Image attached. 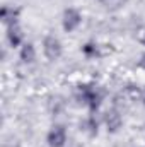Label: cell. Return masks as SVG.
Instances as JSON below:
<instances>
[{
  "instance_id": "1",
  "label": "cell",
  "mask_w": 145,
  "mask_h": 147,
  "mask_svg": "<svg viewBox=\"0 0 145 147\" xmlns=\"http://www.w3.org/2000/svg\"><path fill=\"white\" fill-rule=\"evenodd\" d=\"M75 98L79 101L80 106H84L85 110H89V113H96L101 108L103 99H104V91L97 86V84H80L77 87Z\"/></svg>"
},
{
  "instance_id": "2",
  "label": "cell",
  "mask_w": 145,
  "mask_h": 147,
  "mask_svg": "<svg viewBox=\"0 0 145 147\" xmlns=\"http://www.w3.org/2000/svg\"><path fill=\"white\" fill-rule=\"evenodd\" d=\"M43 55L50 60V62H55L58 60L62 55H63V45L62 41L53 34H48V36L43 38Z\"/></svg>"
},
{
  "instance_id": "3",
  "label": "cell",
  "mask_w": 145,
  "mask_h": 147,
  "mask_svg": "<svg viewBox=\"0 0 145 147\" xmlns=\"http://www.w3.org/2000/svg\"><path fill=\"white\" fill-rule=\"evenodd\" d=\"M82 12L75 7H68L63 10V16H62V28L65 33H73L80 28L82 24Z\"/></svg>"
},
{
  "instance_id": "4",
  "label": "cell",
  "mask_w": 145,
  "mask_h": 147,
  "mask_svg": "<svg viewBox=\"0 0 145 147\" xmlns=\"http://www.w3.org/2000/svg\"><path fill=\"white\" fill-rule=\"evenodd\" d=\"M67 128L63 125H53L46 135V142L50 147H65L67 144Z\"/></svg>"
},
{
  "instance_id": "5",
  "label": "cell",
  "mask_w": 145,
  "mask_h": 147,
  "mask_svg": "<svg viewBox=\"0 0 145 147\" xmlns=\"http://www.w3.org/2000/svg\"><path fill=\"white\" fill-rule=\"evenodd\" d=\"M103 123H104V127H106L108 132L114 134V132H118L123 127V116H121V113L116 110V108H111V110H108L104 113Z\"/></svg>"
},
{
  "instance_id": "6",
  "label": "cell",
  "mask_w": 145,
  "mask_h": 147,
  "mask_svg": "<svg viewBox=\"0 0 145 147\" xmlns=\"http://www.w3.org/2000/svg\"><path fill=\"white\" fill-rule=\"evenodd\" d=\"M79 128H80V132H82L84 135H87V137H96V135L99 134V121H97V118H96V113H91V115H87L85 118H82L80 123H79Z\"/></svg>"
},
{
  "instance_id": "7",
  "label": "cell",
  "mask_w": 145,
  "mask_h": 147,
  "mask_svg": "<svg viewBox=\"0 0 145 147\" xmlns=\"http://www.w3.org/2000/svg\"><path fill=\"white\" fill-rule=\"evenodd\" d=\"M0 19L2 22L9 28V26H14V24H19V19H21V9L15 7V5H3L2 10H0Z\"/></svg>"
},
{
  "instance_id": "8",
  "label": "cell",
  "mask_w": 145,
  "mask_h": 147,
  "mask_svg": "<svg viewBox=\"0 0 145 147\" xmlns=\"http://www.w3.org/2000/svg\"><path fill=\"white\" fill-rule=\"evenodd\" d=\"M5 38H7L9 46H12V48H21L26 43L24 41V33H22V29H21L19 24L9 26L7 28V33H5Z\"/></svg>"
},
{
  "instance_id": "9",
  "label": "cell",
  "mask_w": 145,
  "mask_h": 147,
  "mask_svg": "<svg viewBox=\"0 0 145 147\" xmlns=\"http://www.w3.org/2000/svg\"><path fill=\"white\" fill-rule=\"evenodd\" d=\"M36 48H34V45L33 43H29V41H26L21 48H19V60L22 62V63H33L34 60H36Z\"/></svg>"
},
{
  "instance_id": "10",
  "label": "cell",
  "mask_w": 145,
  "mask_h": 147,
  "mask_svg": "<svg viewBox=\"0 0 145 147\" xmlns=\"http://www.w3.org/2000/svg\"><path fill=\"white\" fill-rule=\"evenodd\" d=\"M80 51H82V55H84L85 58L92 60V58H97V57L101 55V46H99L96 41H87V43L82 45Z\"/></svg>"
},
{
  "instance_id": "11",
  "label": "cell",
  "mask_w": 145,
  "mask_h": 147,
  "mask_svg": "<svg viewBox=\"0 0 145 147\" xmlns=\"http://www.w3.org/2000/svg\"><path fill=\"white\" fill-rule=\"evenodd\" d=\"M125 92H126V96H128L130 99H138V98H142V89H140L138 86H135V84H130V86L125 89Z\"/></svg>"
},
{
  "instance_id": "12",
  "label": "cell",
  "mask_w": 145,
  "mask_h": 147,
  "mask_svg": "<svg viewBox=\"0 0 145 147\" xmlns=\"http://www.w3.org/2000/svg\"><path fill=\"white\" fill-rule=\"evenodd\" d=\"M99 3H103L104 7H119V5H123L126 0H97Z\"/></svg>"
},
{
  "instance_id": "13",
  "label": "cell",
  "mask_w": 145,
  "mask_h": 147,
  "mask_svg": "<svg viewBox=\"0 0 145 147\" xmlns=\"http://www.w3.org/2000/svg\"><path fill=\"white\" fill-rule=\"evenodd\" d=\"M137 39H138V43H142L145 46V28H142L140 31H138V34H137Z\"/></svg>"
},
{
  "instance_id": "14",
  "label": "cell",
  "mask_w": 145,
  "mask_h": 147,
  "mask_svg": "<svg viewBox=\"0 0 145 147\" xmlns=\"http://www.w3.org/2000/svg\"><path fill=\"white\" fill-rule=\"evenodd\" d=\"M138 69H142V70H145V53L140 57V60H138Z\"/></svg>"
},
{
  "instance_id": "15",
  "label": "cell",
  "mask_w": 145,
  "mask_h": 147,
  "mask_svg": "<svg viewBox=\"0 0 145 147\" xmlns=\"http://www.w3.org/2000/svg\"><path fill=\"white\" fill-rule=\"evenodd\" d=\"M140 99H142V103L145 105V87L142 89V98H140Z\"/></svg>"
}]
</instances>
